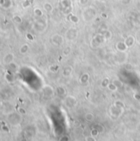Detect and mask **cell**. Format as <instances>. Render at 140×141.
<instances>
[{"instance_id": "1", "label": "cell", "mask_w": 140, "mask_h": 141, "mask_svg": "<svg viewBox=\"0 0 140 141\" xmlns=\"http://www.w3.org/2000/svg\"><path fill=\"white\" fill-rule=\"evenodd\" d=\"M85 119L88 120V121H92V120L94 119V115L92 114V113H87V114L85 115Z\"/></svg>"}, {"instance_id": "2", "label": "cell", "mask_w": 140, "mask_h": 141, "mask_svg": "<svg viewBox=\"0 0 140 141\" xmlns=\"http://www.w3.org/2000/svg\"><path fill=\"white\" fill-rule=\"evenodd\" d=\"M113 83H114L115 85L116 86V87H122V85H123L121 82L119 81V80H117V79H116V80L113 81Z\"/></svg>"}, {"instance_id": "3", "label": "cell", "mask_w": 140, "mask_h": 141, "mask_svg": "<svg viewBox=\"0 0 140 141\" xmlns=\"http://www.w3.org/2000/svg\"><path fill=\"white\" fill-rule=\"evenodd\" d=\"M44 7H45V8H46V11H50L51 9H52L51 5H50V4H49V3H46Z\"/></svg>"}]
</instances>
